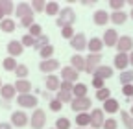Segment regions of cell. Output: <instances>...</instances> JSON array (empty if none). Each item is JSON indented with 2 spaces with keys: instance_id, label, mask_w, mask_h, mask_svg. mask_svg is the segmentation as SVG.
Here are the masks:
<instances>
[{
  "instance_id": "cell-1",
  "label": "cell",
  "mask_w": 133,
  "mask_h": 129,
  "mask_svg": "<svg viewBox=\"0 0 133 129\" xmlns=\"http://www.w3.org/2000/svg\"><path fill=\"white\" fill-rule=\"evenodd\" d=\"M74 20H76L74 9H72V8H65V9H61V13L57 15V20H56V22H57L59 28H65V26H72Z\"/></svg>"
},
{
  "instance_id": "cell-2",
  "label": "cell",
  "mask_w": 133,
  "mask_h": 129,
  "mask_svg": "<svg viewBox=\"0 0 133 129\" xmlns=\"http://www.w3.org/2000/svg\"><path fill=\"white\" fill-rule=\"evenodd\" d=\"M30 125H31V129H44V125H46V112L43 109H35L33 114L30 116Z\"/></svg>"
},
{
  "instance_id": "cell-3",
  "label": "cell",
  "mask_w": 133,
  "mask_h": 129,
  "mask_svg": "<svg viewBox=\"0 0 133 129\" xmlns=\"http://www.w3.org/2000/svg\"><path fill=\"white\" fill-rule=\"evenodd\" d=\"M102 64V54H89L85 57V72L94 74V70Z\"/></svg>"
},
{
  "instance_id": "cell-4",
  "label": "cell",
  "mask_w": 133,
  "mask_h": 129,
  "mask_svg": "<svg viewBox=\"0 0 133 129\" xmlns=\"http://www.w3.org/2000/svg\"><path fill=\"white\" fill-rule=\"evenodd\" d=\"M91 107H92V102L89 98H74L72 103H70V109L74 112H78V114L79 112H87Z\"/></svg>"
},
{
  "instance_id": "cell-5",
  "label": "cell",
  "mask_w": 133,
  "mask_h": 129,
  "mask_svg": "<svg viewBox=\"0 0 133 129\" xmlns=\"http://www.w3.org/2000/svg\"><path fill=\"white\" fill-rule=\"evenodd\" d=\"M17 103L24 109H37V96L33 94H19L17 96Z\"/></svg>"
},
{
  "instance_id": "cell-6",
  "label": "cell",
  "mask_w": 133,
  "mask_h": 129,
  "mask_svg": "<svg viewBox=\"0 0 133 129\" xmlns=\"http://www.w3.org/2000/svg\"><path fill=\"white\" fill-rule=\"evenodd\" d=\"M87 44H89V41H87L85 33H81V31H79V33H76V35L70 39V46L74 48V50H76L78 54L85 50V48H87Z\"/></svg>"
},
{
  "instance_id": "cell-7",
  "label": "cell",
  "mask_w": 133,
  "mask_h": 129,
  "mask_svg": "<svg viewBox=\"0 0 133 129\" xmlns=\"http://www.w3.org/2000/svg\"><path fill=\"white\" fill-rule=\"evenodd\" d=\"M30 124V114H26L24 111H15L11 114V125L15 127H24Z\"/></svg>"
},
{
  "instance_id": "cell-8",
  "label": "cell",
  "mask_w": 133,
  "mask_h": 129,
  "mask_svg": "<svg viewBox=\"0 0 133 129\" xmlns=\"http://www.w3.org/2000/svg\"><path fill=\"white\" fill-rule=\"evenodd\" d=\"M116 50H118V54H131L133 52V37L129 35H122L118 39V44H116Z\"/></svg>"
},
{
  "instance_id": "cell-9",
  "label": "cell",
  "mask_w": 133,
  "mask_h": 129,
  "mask_svg": "<svg viewBox=\"0 0 133 129\" xmlns=\"http://www.w3.org/2000/svg\"><path fill=\"white\" fill-rule=\"evenodd\" d=\"M91 116H92V129H104V124H105V116H104V109H94L91 112Z\"/></svg>"
},
{
  "instance_id": "cell-10",
  "label": "cell",
  "mask_w": 133,
  "mask_h": 129,
  "mask_svg": "<svg viewBox=\"0 0 133 129\" xmlns=\"http://www.w3.org/2000/svg\"><path fill=\"white\" fill-rule=\"evenodd\" d=\"M15 15H17L19 19L31 17V15H33V8H31V4H28V2H19V4H17V8H15Z\"/></svg>"
},
{
  "instance_id": "cell-11",
  "label": "cell",
  "mask_w": 133,
  "mask_h": 129,
  "mask_svg": "<svg viewBox=\"0 0 133 129\" xmlns=\"http://www.w3.org/2000/svg\"><path fill=\"white\" fill-rule=\"evenodd\" d=\"M118 39H120L118 33H116V30H113V28H111V30H105V33H104V37H102L104 44L109 46V48H111V46L116 48V44H118Z\"/></svg>"
},
{
  "instance_id": "cell-12",
  "label": "cell",
  "mask_w": 133,
  "mask_h": 129,
  "mask_svg": "<svg viewBox=\"0 0 133 129\" xmlns=\"http://www.w3.org/2000/svg\"><path fill=\"white\" fill-rule=\"evenodd\" d=\"M61 77H63V81H70V83L76 85L78 77H79V72H78L74 67H65V68L61 70Z\"/></svg>"
},
{
  "instance_id": "cell-13",
  "label": "cell",
  "mask_w": 133,
  "mask_h": 129,
  "mask_svg": "<svg viewBox=\"0 0 133 129\" xmlns=\"http://www.w3.org/2000/svg\"><path fill=\"white\" fill-rule=\"evenodd\" d=\"M17 96V89H15V85H11V83H6L2 89H0V98H2L4 102H11L13 98Z\"/></svg>"
},
{
  "instance_id": "cell-14",
  "label": "cell",
  "mask_w": 133,
  "mask_h": 129,
  "mask_svg": "<svg viewBox=\"0 0 133 129\" xmlns=\"http://www.w3.org/2000/svg\"><path fill=\"white\" fill-rule=\"evenodd\" d=\"M92 20H94L96 26H105V24L111 20V15H109L105 9H98V11H94V15H92Z\"/></svg>"
},
{
  "instance_id": "cell-15",
  "label": "cell",
  "mask_w": 133,
  "mask_h": 129,
  "mask_svg": "<svg viewBox=\"0 0 133 129\" xmlns=\"http://www.w3.org/2000/svg\"><path fill=\"white\" fill-rule=\"evenodd\" d=\"M22 52H24V46H22L21 41H9L8 42V54H9V57H19V55H22Z\"/></svg>"
},
{
  "instance_id": "cell-16",
  "label": "cell",
  "mask_w": 133,
  "mask_h": 129,
  "mask_svg": "<svg viewBox=\"0 0 133 129\" xmlns=\"http://www.w3.org/2000/svg\"><path fill=\"white\" fill-rule=\"evenodd\" d=\"M128 67H129V54H116L115 55V68L124 72V70H128Z\"/></svg>"
},
{
  "instance_id": "cell-17",
  "label": "cell",
  "mask_w": 133,
  "mask_h": 129,
  "mask_svg": "<svg viewBox=\"0 0 133 129\" xmlns=\"http://www.w3.org/2000/svg\"><path fill=\"white\" fill-rule=\"evenodd\" d=\"M59 67H61V64H59V61L52 57V59L41 61V64H39V70H41V72H56Z\"/></svg>"
},
{
  "instance_id": "cell-18",
  "label": "cell",
  "mask_w": 133,
  "mask_h": 129,
  "mask_svg": "<svg viewBox=\"0 0 133 129\" xmlns=\"http://www.w3.org/2000/svg\"><path fill=\"white\" fill-rule=\"evenodd\" d=\"M94 77H100V79H111L113 77V68L111 67H105V64H100V67L94 70V74H92Z\"/></svg>"
},
{
  "instance_id": "cell-19",
  "label": "cell",
  "mask_w": 133,
  "mask_h": 129,
  "mask_svg": "<svg viewBox=\"0 0 133 129\" xmlns=\"http://www.w3.org/2000/svg\"><path fill=\"white\" fill-rule=\"evenodd\" d=\"M13 85H15V89H17L19 94H31V89H33L28 79H17Z\"/></svg>"
},
{
  "instance_id": "cell-20",
  "label": "cell",
  "mask_w": 133,
  "mask_h": 129,
  "mask_svg": "<svg viewBox=\"0 0 133 129\" xmlns=\"http://www.w3.org/2000/svg\"><path fill=\"white\" fill-rule=\"evenodd\" d=\"M61 81H63V79H59V77L54 76V74H50V76L46 77L44 85H46L48 90H57V92H59V89H61Z\"/></svg>"
},
{
  "instance_id": "cell-21",
  "label": "cell",
  "mask_w": 133,
  "mask_h": 129,
  "mask_svg": "<svg viewBox=\"0 0 133 129\" xmlns=\"http://www.w3.org/2000/svg\"><path fill=\"white\" fill-rule=\"evenodd\" d=\"M70 67H74L78 72H85V57L79 54H74L70 57Z\"/></svg>"
},
{
  "instance_id": "cell-22",
  "label": "cell",
  "mask_w": 133,
  "mask_h": 129,
  "mask_svg": "<svg viewBox=\"0 0 133 129\" xmlns=\"http://www.w3.org/2000/svg\"><path fill=\"white\" fill-rule=\"evenodd\" d=\"M104 46H105L104 41H102V39H98V37H92V39L89 41V44H87V48H89V52H91V54H100Z\"/></svg>"
},
{
  "instance_id": "cell-23",
  "label": "cell",
  "mask_w": 133,
  "mask_h": 129,
  "mask_svg": "<svg viewBox=\"0 0 133 129\" xmlns=\"http://www.w3.org/2000/svg\"><path fill=\"white\" fill-rule=\"evenodd\" d=\"M91 122H92V116L89 114V112H79V114L76 116V124L81 129H87V125H91Z\"/></svg>"
},
{
  "instance_id": "cell-24",
  "label": "cell",
  "mask_w": 133,
  "mask_h": 129,
  "mask_svg": "<svg viewBox=\"0 0 133 129\" xmlns=\"http://www.w3.org/2000/svg\"><path fill=\"white\" fill-rule=\"evenodd\" d=\"M104 112H109V114H113V112H118L120 111V105H118V102H116L115 98H109L107 102H104Z\"/></svg>"
},
{
  "instance_id": "cell-25",
  "label": "cell",
  "mask_w": 133,
  "mask_h": 129,
  "mask_svg": "<svg viewBox=\"0 0 133 129\" xmlns=\"http://www.w3.org/2000/svg\"><path fill=\"white\" fill-rule=\"evenodd\" d=\"M126 20H128V13H124V9H122V11H113V13H111V22H113V24L120 26V24H124Z\"/></svg>"
},
{
  "instance_id": "cell-26",
  "label": "cell",
  "mask_w": 133,
  "mask_h": 129,
  "mask_svg": "<svg viewBox=\"0 0 133 129\" xmlns=\"http://www.w3.org/2000/svg\"><path fill=\"white\" fill-rule=\"evenodd\" d=\"M44 13L50 15V17H54V15H59V13H61L59 2H56V0H52V2H46V9H44Z\"/></svg>"
},
{
  "instance_id": "cell-27",
  "label": "cell",
  "mask_w": 133,
  "mask_h": 129,
  "mask_svg": "<svg viewBox=\"0 0 133 129\" xmlns=\"http://www.w3.org/2000/svg\"><path fill=\"white\" fill-rule=\"evenodd\" d=\"M72 94H74V98H87V85L85 83H76Z\"/></svg>"
},
{
  "instance_id": "cell-28",
  "label": "cell",
  "mask_w": 133,
  "mask_h": 129,
  "mask_svg": "<svg viewBox=\"0 0 133 129\" xmlns=\"http://www.w3.org/2000/svg\"><path fill=\"white\" fill-rule=\"evenodd\" d=\"M0 30L4 31V33H11V31H15V20L6 17L2 22H0Z\"/></svg>"
},
{
  "instance_id": "cell-29",
  "label": "cell",
  "mask_w": 133,
  "mask_h": 129,
  "mask_svg": "<svg viewBox=\"0 0 133 129\" xmlns=\"http://www.w3.org/2000/svg\"><path fill=\"white\" fill-rule=\"evenodd\" d=\"M2 67H4L6 72H15L17 67H19V63L15 61V57H6V59L2 61Z\"/></svg>"
},
{
  "instance_id": "cell-30",
  "label": "cell",
  "mask_w": 133,
  "mask_h": 129,
  "mask_svg": "<svg viewBox=\"0 0 133 129\" xmlns=\"http://www.w3.org/2000/svg\"><path fill=\"white\" fill-rule=\"evenodd\" d=\"M15 8H17V6L11 2V0H0V9L6 13V17H8V15H11V13H15Z\"/></svg>"
},
{
  "instance_id": "cell-31",
  "label": "cell",
  "mask_w": 133,
  "mask_h": 129,
  "mask_svg": "<svg viewBox=\"0 0 133 129\" xmlns=\"http://www.w3.org/2000/svg\"><path fill=\"white\" fill-rule=\"evenodd\" d=\"M56 98H57L61 103H65V102H70V103H72V100H74V94H72V92H69V90H59Z\"/></svg>"
},
{
  "instance_id": "cell-32",
  "label": "cell",
  "mask_w": 133,
  "mask_h": 129,
  "mask_svg": "<svg viewBox=\"0 0 133 129\" xmlns=\"http://www.w3.org/2000/svg\"><path fill=\"white\" fill-rule=\"evenodd\" d=\"M120 83H122V85H131V83H133V70H124V72H120Z\"/></svg>"
},
{
  "instance_id": "cell-33",
  "label": "cell",
  "mask_w": 133,
  "mask_h": 129,
  "mask_svg": "<svg viewBox=\"0 0 133 129\" xmlns=\"http://www.w3.org/2000/svg\"><path fill=\"white\" fill-rule=\"evenodd\" d=\"M48 44H50V37H48V35H41L39 39H35V46H33V48L41 52L43 48H44V46H48Z\"/></svg>"
},
{
  "instance_id": "cell-34",
  "label": "cell",
  "mask_w": 133,
  "mask_h": 129,
  "mask_svg": "<svg viewBox=\"0 0 133 129\" xmlns=\"http://www.w3.org/2000/svg\"><path fill=\"white\" fill-rule=\"evenodd\" d=\"M109 98H111V90H109L107 87L96 90V100H100V102H107Z\"/></svg>"
},
{
  "instance_id": "cell-35",
  "label": "cell",
  "mask_w": 133,
  "mask_h": 129,
  "mask_svg": "<svg viewBox=\"0 0 133 129\" xmlns=\"http://www.w3.org/2000/svg\"><path fill=\"white\" fill-rule=\"evenodd\" d=\"M15 74H17V79H26L28 74H30V70H28L26 64H19V67H17V70H15Z\"/></svg>"
},
{
  "instance_id": "cell-36",
  "label": "cell",
  "mask_w": 133,
  "mask_h": 129,
  "mask_svg": "<svg viewBox=\"0 0 133 129\" xmlns=\"http://www.w3.org/2000/svg\"><path fill=\"white\" fill-rule=\"evenodd\" d=\"M39 54H41L43 61H46V59H52V55H54V46H52V44L44 46V48H43V50H41Z\"/></svg>"
},
{
  "instance_id": "cell-37",
  "label": "cell",
  "mask_w": 133,
  "mask_h": 129,
  "mask_svg": "<svg viewBox=\"0 0 133 129\" xmlns=\"http://www.w3.org/2000/svg\"><path fill=\"white\" fill-rule=\"evenodd\" d=\"M31 8H33V11H37V13H44L46 2H44V0H33V2H31Z\"/></svg>"
},
{
  "instance_id": "cell-38",
  "label": "cell",
  "mask_w": 133,
  "mask_h": 129,
  "mask_svg": "<svg viewBox=\"0 0 133 129\" xmlns=\"http://www.w3.org/2000/svg\"><path fill=\"white\" fill-rule=\"evenodd\" d=\"M120 116H122V122H124V125H126L128 129H133V116L129 114V112L122 111V112H120Z\"/></svg>"
},
{
  "instance_id": "cell-39",
  "label": "cell",
  "mask_w": 133,
  "mask_h": 129,
  "mask_svg": "<svg viewBox=\"0 0 133 129\" xmlns=\"http://www.w3.org/2000/svg\"><path fill=\"white\" fill-rule=\"evenodd\" d=\"M74 35H76V31H74L72 26H65V28H61V37H63V39H72Z\"/></svg>"
},
{
  "instance_id": "cell-40",
  "label": "cell",
  "mask_w": 133,
  "mask_h": 129,
  "mask_svg": "<svg viewBox=\"0 0 133 129\" xmlns=\"http://www.w3.org/2000/svg\"><path fill=\"white\" fill-rule=\"evenodd\" d=\"M30 35H31V37H35V39H39L41 35H44V33H43V28H41V24H37V22L33 24V26L30 28Z\"/></svg>"
},
{
  "instance_id": "cell-41",
  "label": "cell",
  "mask_w": 133,
  "mask_h": 129,
  "mask_svg": "<svg viewBox=\"0 0 133 129\" xmlns=\"http://www.w3.org/2000/svg\"><path fill=\"white\" fill-rule=\"evenodd\" d=\"M21 42H22V46H24V48H28V46H31V48H33V46H35V37H31L30 33H26V35L21 39Z\"/></svg>"
},
{
  "instance_id": "cell-42",
  "label": "cell",
  "mask_w": 133,
  "mask_h": 129,
  "mask_svg": "<svg viewBox=\"0 0 133 129\" xmlns=\"http://www.w3.org/2000/svg\"><path fill=\"white\" fill-rule=\"evenodd\" d=\"M48 105H50V111H54V112H59L61 109H63V103L57 100V98H54V100H50L48 102Z\"/></svg>"
},
{
  "instance_id": "cell-43",
  "label": "cell",
  "mask_w": 133,
  "mask_h": 129,
  "mask_svg": "<svg viewBox=\"0 0 133 129\" xmlns=\"http://www.w3.org/2000/svg\"><path fill=\"white\" fill-rule=\"evenodd\" d=\"M56 129H70V120L69 118H57Z\"/></svg>"
},
{
  "instance_id": "cell-44",
  "label": "cell",
  "mask_w": 133,
  "mask_h": 129,
  "mask_svg": "<svg viewBox=\"0 0 133 129\" xmlns=\"http://www.w3.org/2000/svg\"><path fill=\"white\" fill-rule=\"evenodd\" d=\"M124 0H111L109 2V8L111 9H115V11H122V8H124Z\"/></svg>"
},
{
  "instance_id": "cell-45",
  "label": "cell",
  "mask_w": 133,
  "mask_h": 129,
  "mask_svg": "<svg viewBox=\"0 0 133 129\" xmlns=\"http://www.w3.org/2000/svg\"><path fill=\"white\" fill-rule=\"evenodd\" d=\"M33 24H35V22H33V15H31V17H24V19H21V26L22 28H31Z\"/></svg>"
},
{
  "instance_id": "cell-46",
  "label": "cell",
  "mask_w": 133,
  "mask_h": 129,
  "mask_svg": "<svg viewBox=\"0 0 133 129\" xmlns=\"http://www.w3.org/2000/svg\"><path fill=\"white\" fill-rule=\"evenodd\" d=\"M116 125H118V124H116L115 118H107L105 124H104V129H116Z\"/></svg>"
},
{
  "instance_id": "cell-47",
  "label": "cell",
  "mask_w": 133,
  "mask_h": 129,
  "mask_svg": "<svg viewBox=\"0 0 133 129\" xmlns=\"http://www.w3.org/2000/svg\"><path fill=\"white\" fill-rule=\"evenodd\" d=\"M92 87H94L96 90L104 89V79H100V77H94V76H92Z\"/></svg>"
},
{
  "instance_id": "cell-48",
  "label": "cell",
  "mask_w": 133,
  "mask_h": 129,
  "mask_svg": "<svg viewBox=\"0 0 133 129\" xmlns=\"http://www.w3.org/2000/svg\"><path fill=\"white\" fill-rule=\"evenodd\" d=\"M122 94L133 98V83H131V85H124V87H122Z\"/></svg>"
},
{
  "instance_id": "cell-49",
  "label": "cell",
  "mask_w": 133,
  "mask_h": 129,
  "mask_svg": "<svg viewBox=\"0 0 133 129\" xmlns=\"http://www.w3.org/2000/svg\"><path fill=\"white\" fill-rule=\"evenodd\" d=\"M59 90H69V92H72L74 90V83H70V81H61V89Z\"/></svg>"
},
{
  "instance_id": "cell-50",
  "label": "cell",
  "mask_w": 133,
  "mask_h": 129,
  "mask_svg": "<svg viewBox=\"0 0 133 129\" xmlns=\"http://www.w3.org/2000/svg\"><path fill=\"white\" fill-rule=\"evenodd\" d=\"M0 129H13V125L8 122H0Z\"/></svg>"
},
{
  "instance_id": "cell-51",
  "label": "cell",
  "mask_w": 133,
  "mask_h": 129,
  "mask_svg": "<svg viewBox=\"0 0 133 129\" xmlns=\"http://www.w3.org/2000/svg\"><path fill=\"white\" fill-rule=\"evenodd\" d=\"M4 19H6V13H4V11H2V9H0V22H2V20H4Z\"/></svg>"
},
{
  "instance_id": "cell-52",
  "label": "cell",
  "mask_w": 133,
  "mask_h": 129,
  "mask_svg": "<svg viewBox=\"0 0 133 129\" xmlns=\"http://www.w3.org/2000/svg\"><path fill=\"white\" fill-rule=\"evenodd\" d=\"M129 64H131V67H133V52L129 54Z\"/></svg>"
},
{
  "instance_id": "cell-53",
  "label": "cell",
  "mask_w": 133,
  "mask_h": 129,
  "mask_svg": "<svg viewBox=\"0 0 133 129\" xmlns=\"http://www.w3.org/2000/svg\"><path fill=\"white\" fill-rule=\"evenodd\" d=\"M126 4H128V6H131V8H133V0H128V2H126Z\"/></svg>"
},
{
  "instance_id": "cell-54",
  "label": "cell",
  "mask_w": 133,
  "mask_h": 129,
  "mask_svg": "<svg viewBox=\"0 0 133 129\" xmlns=\"http://www.w3.org/2000/svg\"><path fill=\"white\" fill-rule=\"evenodd\" d=\"M129 114H131V116H133V107H131V109H129Z\"/></svg>"
},
{
  "instance_id": "cell-55",
  "label": "cell",
  "mask_w": 133,
  "mask_h": 129,
  "mask_svg": "<svg viewBox=\"0 0 133 129\" xmlns=\"http://www.w3.org/2000/svg\"><path fill=\"white\" fill-rule=\"evenodd\" d=\"M2 87H4V83H2V79H0V89H2Z\"/></svg>"
},
{
  "instance_id": "cell-56",
  "label": "cell",
  "mask_w": 133,
  "mask_h": 129,
  "mask_svg": "<svg viewBox=\"0 0 133 129\" xmlns=\"http://www.w3.org/2000/svg\"><path fill=\"white\" fill-rule=\"evenodd\" d=\"M129 17H131V19H133V9H131V13H129Z\"/></svg>"
},
{
  "instance_id": "cell-57",
  "label": "cell",
  "mask_w": 133,
  "mask_h": 129,
  "mask_svg": "<svg viewBox=\"0 0 133 129\" xmlns=\"http://www.w3.org/2000/svg\"><path fill=\"white\" fill-rule=\"evenodd\" d=\"M78 129H81V127H78Z\"/></svg>"
},
{
  "instance_id": "cell-58",
  "label": "cell",
  "mask_w": 133,
  "mask_h": 129,
  "mask_svg": "<svg viewBox=\"0 0 133 129\" xmlns=\"http://www.w3.org/2000/svg\"><path fill=\"white\" fill-rule=\"evenodd\" d=\"M131 100H133V98H131Z\"/></svg>"
}]
</instances>
